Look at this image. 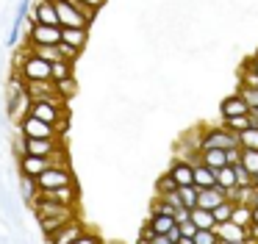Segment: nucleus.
Instances as JSON below:
<instances>
[{
	"instance_id": "23",
	"label": "nucleus",
	"mask_w": 258,
	"mask_h": 244,
	"mask_svg": "<svg viewBox=\"0 0 258 244\" xmlns=\"http://www.w3.org/2000/svg\"><path fill=\"white\" fill-rule=\"evenodd\" d=\"M73 219L75 216H47V219H39V230H42V236H45V241L53 238L67 222H73Z\"/></svg>"
},
{
	"instance_id": "30",
	"label": "nucleus",
	"mask_w": 258,
	"mask_h": 244,
	"mask_svg": "<svg viewBox=\"0 0 258 244\" xmlns=\"http://www.w3.org/2000/svg\"><path fill=\"white\" fill-rule=\"evenodd\" d=\"M230 219L241 227H250L252 225V205H233V216Z\"/></svg>"
},
{
	"instance_id": "16",
	"label": "nucleus",
	"mask_w": 258,
	"mask_h": 244,
	"mask_svg": "<svg viewBox=\"0 0 258 244\" xmlns=\"http://www.w3.org/2000/svg\"><path fill=\"white\" fill-rule=\"evenodd\" d=\"M214 233H217V236L222 238V241H244V238H247V227L236 225L233 219H228V222H217Z\"/></svg>"
},
{
	"instance_id": "43",
	"label": "nucleus",
	"mask_w": 258,
	"mask_h": 244,
	"mask_svg": "<svg viewBox=\"0 0 258 244\" xmlns=\"http://www.w3.org/2000/svg\"><path fill=\"white\" fill-rule=\"evenodd\" d=\"M178 227H180V236H189V238H195V233H197V225H195L191 219H189V222H180Z\"/></svg>"
},
{
	"instance_id": "39",
	"label": "nucleus",
	"mask_w": 258,
	"mask_h": 244,
	"mask_svg": "<svg viewBox=\"0 0 258 244\" xmlns=\"http://www.w3.org/2000/svg\"><path fill=\"white\" fill-rule=\"evenodd\" d=\"M236 92L244 97V103L250 105V111L258 108V89H250V86H241V83H239V89H236Z\"/></svg>"
},
{
	"instance_id": "17",
	"label": "nucleus",
	"mask_w": 258,
	"mask_h": 244,
	"mask_svg": "<svg viewBox=\"0 0 258 244\" xmlns=\"http://www.w3.org/2000/svg\"><path fill=\"white\" fill-rule=\"evenodd\" d=\"M31 20H34V22H45V25H58L56 3H53V0H36Z\"/></svg>"
},
{
	"instance_id": "31",
	"label": "nucleus",
	"mask_w": 258,
	"mask_h": 244,
	"mask_svg": "<svg viewBox=\"0 0 258 244\" xmlns=\"http://www.w3.org/2000/svg\"><path fill=\"white\" fill-rule=\"evenodd\" d=\"M178 194H180V205H183V208H189V211L197 208V194H200L197 186H180Z\"/></svg>"
},
{
	"instance_id": "14",
	"label": "nucleus",
	"mask_w": 258,
	"mask_h": 244,
	"mask_svg": "<svg viewBox=\"0 0 258 244\" xmlns=\"http://www.w3.org/2000/svg\"><path fill=\"white\" fill-rule=\"evenodd\" d=\"M225 200H228V189H222V186L200 189V194H197V205H200V208H208V211H214L219 203H225Z\"/></svg>"
},
{
	"instance_id": "46",
	"label": "nucleus",
	"mask_w": 258,
	"mask_h": 244,
	"mask_svg": "<svg viewBox=\"0 0 258 244\" xmlns=\"http://www.w3.org/2000/svg\"><path fill=\"white\" fill-rule=\"evenodd\" d=\"M84 6H89V9H95V11H100L103 6H106V0H81Z\"/></svg>"
},
{
	"instance_id": "50",
	"label": "nucleus",
	"mask_w": 258,
	"mask_h": 244,
	"mask_svg": "<svg viewBox=\"0 0 258 244\" xmlns=\"http://www.w3.org/2000/svg\"><path fill=\"white\" fill-rule=\"evenodd\" d=\"M247 241V238H244ZM244 241H222V238H219V244H244Z\"/></svg>"
},
{
	"instance_id": "38",
	"label": "nucleus",
	"mask_w": 258,
	"mask_h": 244,
	"mask_svg": "<svg viewBox=\"0 0 258 244\" xmlns=\"http://www.w3.org/2000/svg\"><path fill=\"white\" fill-rule=\"evenodd\" d=\"M233 172H236V186H250V183H255V177L244 169L241 161H239V164H233Z\"/></svg>"
},
{
	"instance_id": "21",
	"label": "nucleus",
	"mask_w": 258,
	"mask_h": 244,
	"mask_svg": "<svg viewBox=\"0 0 258 244\" xmlns=\"http://www.w3.org/2000/svg\"><path fill=\"white\" fill-rule=\"evenodd\" d=\"M255 189H258V180L250 183V186H233L228 189V200H233L236 205H252L255 203Z\"/></svg>"
},
{
	"instance_id": "11",
	"label": "nucleus",
	"mask_w": 258,
	"mask_h": 244,
	"mask_svg": "<svg viewBox=\"0 0 258 244\" xmlns=\"http://www.w3.org/2000/svg\"><path fill=\"white\" fill-rule=\"evenodd\" d=\"M31 94L28 92H23V94H17V100H12V103H6V111H9V119L14 122V125H20V122L25 119V116L31 114Z\"/></svg>"
},
{
	"instance_id": "12",
	"label": "nucleus",
	"mask_w": 258,
	"mask_h": 244,
	"mask_svg": "<svg viewBox=\"0 0 258 244\" xmlns=\"http://www.w3.org/2000/svg\"><path fill=\"white\" fill-rule=\"evenodd\" d=\"M25 92L31 94V100H50V97H61L53 81H25Z\"/></svg>"
},
{
	"instance_id": "19",
	"label": "nucleus",
	"mask_w": 258,
	"mask_h": 244,
	"mask_svg": "<svg viewBox=\"0 0 258 244\" xmlns=\"http://www.w3.org/2000/svg\"><path fill=\"white\" fill-rule=\"evenodd\" d=\"M169 175L175 177V183H178V186H195V166L186 164V161H172Z\"/></svg>"
},
{
	"instance_id": "35",
	"label": "nucleus",
	"mask_w": 258,
	"mask_h": 244,
	"mask_svg": "<svg viewBox=\"0 0 258 244\" xmlns=\"http://www.w3.org/2000/svg\"><path fill=\"white\" fill-rule=\"evenodd\" d=\"M178 183H175V177L172 175H169V172H167V175H161V177H158V180H156V194H161V197H164V194H172V192H178Z\"/></svg>"
},
{
	"instance_id": "41",
	"label": "nucleus",
	"mask_w": 258,
	"mask_h": 244,
	"mask_svg": "<svg viewBox=\"0 0 258 244\" xmlns=\"http://www.w3.org/2000/svg\"><path fill=\"white\" fill-rule=\"evenodd\" d=\"M75 244H103V238L97 236V233H92V230H84L78 238H75Z\"/></svg>"
},
{
	"instance_id": "25",
	"label": "nucleus",
	"mask_w": 258,
	"mask_h": 244,
	"mask_svg": "<svg viewBox=\"0 0 258 244\" xmlns=\"http://www.w3.org/2000/svg\"><path fill=\"white\" fill-rule=\"evenodd\" d=\"M28 50L31 53H36L39 58H45V61H61L64 58V53H61V44H28Z\"/></svg>"
},
{
	"instance_id": "5",
	"label": "nucleus",
	"mask_w": 258,
	"mask_h": 244,
	"mask_svg": "<svg viewBox=\"0 0 258 244\" xmlns=\"http://www.w3.org/2000/svg\"><path fill=\"white\" fill-rule=\"evenodd\" d=\"M31 211H34L36 222L47 219V216H78V208H73V205H61V203H56V200H45V197L36 200V203L31 205Z\"/></svg>"
},
{
	"instance_id": "2",
	"label": "nucleus",
	"mask_w": 258,
	"mask_h": 244,
	"mask_svg": "<svg viewBox=\"0 0 258 244\" xmlns=\"http://www.w3.org/2000/svg\"><path fill=\"white\" fill-rule=\"evenodd\" d=\"M203 147H219V150L239 147V133L228 131L225 125H219V128H203Z\"/></svg>"
},
{
	"instance_id": "20",
	"label": "nucleus",
	"mask_w": 258,
	"mask_h": 244,
	"mask_svg": "<svg viewBox=\"0 0 258 244\" xmlns=\"http://www.w3.org/2000/svg\"><path fill=\"white\" fill-rule=\"evenodd\" d=\"M39 194H42V189H39V183H36V177L20 175V197H23V203L28 205V208L39 200Z\"/></svg>"
},
{
	"instance_id": "6",
	"label": "nucleus",
	"mask_w": 258,
	"mask_h": 244,
	"mask_svg": "<svg viewBox=\"0 0 258 244\" xmlns=\"http://www.w3.org/2000/svg\"><path fill=\"white\" fill-rule=\"evenodd\" d=\"M53 3H56V14H58V25L61 28H89L92 25L70 0H53Z\"/></svg>"
},
{
	"instance_id": "44",
	"label": "nucleus",
	"mask_w": 258,
	"mask_h": 244,
	"mask_svg": "<svg viewBox=\"0 0 258 244\" xmlns=\"http://www.w3.org/2000/svg\"><path fill=\"white\" fill-rule=\"evenodd\" d=\"M189 219H191V211L180 205V208L175 211V222H178V225H180V222H189Z\"/></svg>"
},
{
	"instance_id": "28",
	"label": "nucleus",
	"mask_w": 258,
	"mask_h": 244,
	"mask_svg": "<svg viewBox=\"0 0 258 244\" xmlns=\"http://www.w3.org/2000/svg\"><path fill=\"white\" fill-rule=\"evenodd\" d=\"M241 164H244V169H247V172H250V175L258 180V150L241 147Z\"/></svg>"
},
{
	"instance_id": "40",
	"label": "nucleus",
	"mask_w": 258,
	"mask_h": 244,
	"mask_svg": "<svg viewBox=\"0 0 258 244\" xmlns=\"http://www.w3.org/2000/svg\"><path fill=\"white\" fill-rule=\"evenodd\" d=\"M195 244H219V236L214 230H197L195 233Z\"/></svg>"
},
{
	"instance_id": "24",
	"label": "nucleus",
	"mask_w": 258,
	"mask_h": 244,
	"mask_svg": "<svg viewBox=\"0 0 258 244\" xmlns=\"http://www.w3.org/2000/svg\"><path fill=\"white\" fill-rule=\"evenodd\" d=\"M195 186L197 189H211L217 186V169H211V166H206L200 161V164L195 166Z\"/></svg>"
},
{
	"instance_id": "10",
	"label": "nucleus",
	"mask_w": 258,
	"mask_h": 244,
	"mask_svg": "<svg viewBox=\"0 0 258 244\" xmlns=\"http://www.w3.org/2000/svg\"><path fill=\"white\" fill-rule=\"evenodd\" d=\"M61 139L64 136H56V139H28L25 136V153H31V155H53L56 150L64 147Z\"/></svg>"
},
{
	"instance_id": "49",
	"label": "nucleus",
	"mask_w": 258,
	"mask_h": 244,
	"mask_svg": "<svg viewBox=\"0 0 258 244\" xmlns=\"http://www.w3.org/2000/svg\"><path fill=\"white\" fill-rule=\"evenodd\" d=\"M252 222L258 225V205H252Z\"/></svg>"
},
{
	"instance_id": "26",
	"label": "nucleus",
	"mask_w": 258,
	"mask_h": 244,
	"mask_svg": "<svg viewBox=\"0 0 258 244\" xmlns=\"http://www.w3.org/2000/svg\"><path fill=\"white\" fill-rule=\"evenodd\" d=\"M191 222L197 225V230H214L217 227V219H214V211L208 208H191Z\"/></svg>"
},
{
	"instance_id": "7",
	"label": "nucleus",
	"mask_w": 258,
	"mask_h": 244,
	"mask_svg": "<svg viewBox=\"0 0 258 244\" xmlns=\"http://www.w3.org/2000/svg\"><path fill=\"white\" fill-rule=\"evenodd\" d=\"M28 44H61V25H45L31 20Z\"/></svg>"
},
{
	"instance_id": "32",
	"label": "nucleus",
	"mask_w": 258,
	"mask_h": 244,
	"mask_svg": "<svg viewBox=\"0 0 258 244\" xmlns=\"http://www.w3.org/2000/svg\"><path fill=\"white\" fill-rule=\"evenodd\" d=\"M222 125L228 128V131H233V133H241V131H247V128H250V114H241V116H225Z\"/></svg>"
},
{
	"instance_id": "15",
	"label": "nucleus",
	"mask_w": 258,
	"mask_h": 244,
	"mask_svg": "<svg viewBox=\"0 0 258 244\" xmlns=\"http://www.w3.org/2000/svg\"><path fill=\"white\" fill-rule=\"evenodd\" d=\"M219 114H222V119L225 116H241V114H250V105H247L244 97L236 92V94H230V97H225L222 103H219Z\"/></svg>"
},
{
	"instance_id": "8",
	"label": "nucleus",
	"mask_w": 258,
	"mask_h": 244,
	"mask_svg": "<svg viewBox=\"0 0 258 244\" xmlns=\"http://www.w3.org/2000/svg\"><path fill=\"white\" fill-rule=\"evenodd\" d=\"M47 166H56V161L50 158V155H17V169L20 175H28V177H39L42 172L47 169Z\"/></svg>"
},
{
	"instance_id": "36",
	"label": "nucleus",
	"mask_w": 258,
	"mask_h": 244,
	"mask_svg": "<svg viewBox=\"0 0 258 244\" xmlns=\"http://www.w3.org/2000/svg\"><path fill=\"white\" fill-rule=\"evenodd\" d=\"M239 147L258 150V128H247V131L239 133Z\"/></svg>"
},
{
	"instance_id": "29",
	"label": "nucleus",
	"mask_w": 258,
	"mask_h": 244,
	"mask_svg": "<svg viewBox=\"0 0 258 244\" xmlns=\"http://www.w3.org/2000/svg\"><path fill=\"white\" fill-rule=\"evenodd\" d=\"M75 61H67V58H61V61H53V81H64V78H73L75 75Z\"/></svg>"
},
{
	"instance_id": "9",
	"label": "nucleus",
	"mask_w": 258,
	"mask_h": 244,
	"mask_svg": "<svg viewBox=\"0 0 258 244\" xmlns=\"http://www.w3.org/2000/svg\"><path fill=\"white\" fill-rule=\"evenodd\" d=\"M39 197H45V200H56V203H61V205H73V208H78L81 189H78V183H70V186L47 189V192H42V194H39Z\"/></svg>"
},
{
	"instance_id": "42",
	"label": "nucleus",
	"mask_w": 258,
	"mask_h": 244,
	"mask_svg": "<svg viewBox=\"0 0 258 244\" xmlns=\"http://www.w3.org/2000/svg\"><path fill=\"white\" fill-rule=\"evenodd\" d=\"M14 153L17 155H25V133L17 128V133H14Z\"/></svg>"
},
{
	"instance_id": "48",
	"label": "nucleus",
	"mask_w": 258,
	"mask_h": 244,
	"mask_svg": "<svg viewBox=\"0 0 258 244\" xmlns=\"http://www.w3.org/2000/svg\"><path fill=\"white\" fill-rule=\"evenodd\" d=\"M167 236H169V238H172V241H178V238H180V227H178V225H175V227H172V230H169V233H167Z\"/></svg>"
},
{
	"instance_id": "4",
	"label": "nucleus",
	"mask_w": 258,
	"mask_h": 244,
	"mask_svg": "<svg viewBox=\"0 0 258 244\" xmlns=\"http://www.w3.org/2000/svg\"><path fill=\"white\" fill-rule=\"evenodd\" d=\"M36 183H39L42 192H47V189H58V186L75 183V175H73V169H70V164L67 166H47V169L36 177Z\"/></svg>"
},
{
	"instance_id": "18",
	"label": "nucleus",
	"mask_w": 258,
	"mask_h": 244,
	"mask_svg": "<svg viewBox=\"0 0 258 244\" xmlns=\"http://www.w3.org/2000/svg\"><path fill=\"white\" fill-rule=\"evenodd\" d=\"M61 42L81 53L86 47V42H89V28H61Z\"/></svg>"
},
{
	"instance_id": "34",
	"label": "nucleus",
	"mask_w": 258,
	"mask_h": 244,
	"mask_svg": "<svg viewBox=\"0 0 258 244\" xmlns=\"http://www.w3.org/2000/svg\"><path fill=\"white\" fill-rule=\"evenodd\" d=\"M53 83H56L58 94H61L64 100L75 97V92H78V81H75V75L73 78H64V81H53Z\"/></svg>"
},
{
	"instance_id": "51",
	"label": "nucleus",
	"mask_w": 258,
	"mask_h": 244,
	"mask_svg": "<svg viewBox=\"0 0 258 244\" xmlns=\"http://www.w3.org/2000/svg\"><path fill=\"white\" fill-rule=\"evenodd\" d=\"M244 244H247V241H244Z\"/></svg>"
},
{
	"instance_id": "1",
	"label": "nucleus",
	"mask_w": 258,
	"mask_h": 244,
	"mask_svg": "<svg viewBox=\"0 0 258 244\" xmlns=\"http://www.w3.org/2000/svg\"><path fill=\"white\" fill-rule=\"evenodd\" d=\"M14 72H20L23 81H53V64L45 58H39V55L31 53V50H25L23 55H17Z\"/></svg>"
},
{
	"instance_id": "22",
	"label": "nucleus",
	"mask_w": 258,
	"mask_h": 244,
	"mask_svg": "<svg viewBox=\"0 0 258 244\" xmlns=\"http://www.w3.org/2000/svg\"><path fill=\"white\" fill-rule=\"evenodd\" d=\"M200 158L206 166L211 169H219V166H228V150H219V147H203L200 150Z\"/></svg>"
},
{
	"instance_id": "33",
	"label": "nucleus",
	"mask_w": 258,
	"mask_h": 244,
	"mask_svg": "<svg viewBox=\"0 0 258 244\" xmlns=\"http://www.w3.org/2000/svg\"><path fill=\"white\" fill-rule=\"evenodd\" d=\"M217 186H222V189H233L236 186V172H233L230 164L217 169Z\"/></svg>"
},
{
	"instance_id": "27",
	"label": "nucleus",
	"mask_w": 258,
	"mask_h": 244,
	"mask_svg": "<svg viewBox=\"0 0 258 244\" xmlns=\"http://www.w3.org/2000/svg\"><path fill=\"white\" fill-rule=\"evenodd\" d=\"M147 225L153 227L156 233H169L178 222H175V216H164V214H150V219H147Z\"/></svg>"
},
{
	"instance_id": "3",
	"label": "nucleus",
	"mask_w": 258,
	"mask_h": 244,
	"mask_svg": "<svg viewBox=\"0 0 258 244\" xmlns=\"http://www.w3.org/2000/svg\"><path fill=\"white\" fill-rule=\"evenodd\" d=\"M17 128H20V131H23L28 139H56V136H64V133L58 131L56 125H50V122L39 119V116H34V114H28Z\"/></svg>"
},
{
	"instance_id": "37",
	"label": "nucleus",
	"mask_w": 258,
	"mask_h": 244,
	"mask_svg": "<svg viewBox=\"0 0 258 244\" xmlns=\"http://www.w3.org/2000/svg\"><path fill=\"white\" fill-rule=\"evenodd\" d=\"M233 200H225V203H219L217 208H214V219L217 222H228L230 216H233Z\"/></svg>"
},
{
	"instance_id": "13",
	"label": "nucleus",
	"mask_w": 258,
	"mask_h": 244,
	"mask_svg": "<svg viewBox=\"0 0 258 244\" xmlns=\"http://www.w3.org/2000/svg\"><path fill=\"white\" fill-rule=\"evenodd\" d=\"M84 230H86L84 222H81L78 216H75V219H73V222H67V225H64L53 238H47V244H75V238H78Z\"/></svg>"
},
{
	"instance_id": "47",
	"label": "nucleus",
	"mask_w": 258,
	"mask_h": 244,
	"mask_svg": "<svg viewBox=\"0 0 258 244\" xmlns=\"http://www.w3.org/2000/svg\"><path fill=\"white\" fill-rule=\"evenodd\" d=\"M244 64H247V67H252V70L258 72V53H255V55H250V58H244Z\"/></svg>"
},
{
	"instance_id": "45",
	"label": "nucleus",
	"mask_w": 258,
	"mask_h": 244,
	"mask_svg": "<svg viewBox=\"0 0 258 244\" xmlns=\"http://www.w3.org/2000/svg\"><path fill=\"white\" fill-rule=\"evenodd\" d=\"M150 244H175V241L167 236V233H156V236L150 238Z\"/></svg>"
}]
</instances>
